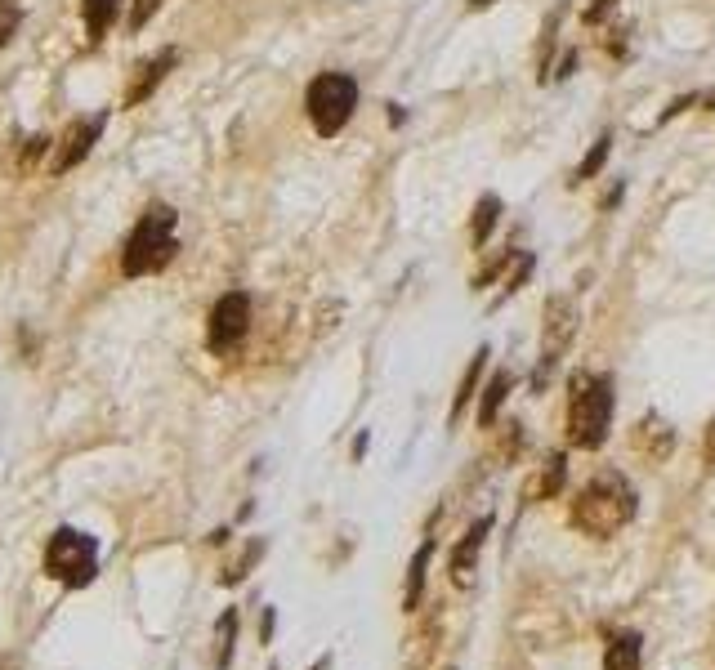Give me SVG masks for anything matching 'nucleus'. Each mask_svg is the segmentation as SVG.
<instances>
[{
    "instance_id": "obj_29",
    "label": "nucleus",
    "mask_w": 715,
    "mask_h": 670,
    "mask_svg": "<svg viewBox=\"0 0 715 670\" xmlns=\"http://www.w3.org/2000/svg\"><path fill=\"white\" fill-rule=\"evenodd\" d=\"M206 541H211V545H228V528H215L211 536H206Z\"/></svg>"
},
{
    "instance_id": "obj_20",
    "label": "nucleus",
    "mask_w": 715,
    "mask_h": 670,
    "mask_svg": "<svg viewBox=\"0 0 715 670\" xmlns=\"http://www.w3.org/2000/svg\"><path fill=\"white\" fill-rule=\"evenodd\" d=\"M497 215H501V197H483L479 206H474V224H470L474 246H483V242H488V233L497 228Z\"/></svg>"
},
{
    "instance_id": "obj_30",
    "label": "nucleus",
    "mask_w": 715,
    "mask_h": 670,
    "mask_svg": "<svg viewBox=\"0 0 715 670\" xmlns=\"http://www.w3.org/2000/svg\"><path fill=\"white\" fill-rule=\"evenodd\" d=\"M362 452H367V434L354 438V461H362Z\"/></svg>"
},
{
    "instance_id": "obj_27",
    "label": "nucleus",
    "mask_w": 715,
    "mask_h": 670,
    "mask_svg": "<svg viewBox=\"0 0 715 670\" xmlns=\"http://www.w3.org/2000/svg\"><path fill=\"white\" fill-rule=\"evenodd\" d=\"M702 461H707L715 469V420L707 425V434H702Z\"/></svg>"
},
{
    "instance_id": "obj_23",
    "label": "nucleus",
    "mask_w": 715,
    "mask_h": 670,
    "mask_svg": "<svg viewBox=\"0 0 715 670\" xmlns=\"http://www.w3.org/2000/svg\"><path fill=\"white\" fill-rule=\"evenodd\" d=\"M18 27H23V9H18L14 0H0V50L18 36Z\"/></svg>"
},
{
    "instance_id": "obj_25",
    "label": "nucleus",
    "mask_w": 715,
    "mask_h": 670,
    "mask_svg": "<svg viewBox=\"0 0 715 670\" xmlns=\"http://www.w3.org/2000/svg\"><path fill=\"white\" fill-rule=\"evenodd\" d=\"M161 9V0H135V5H130V32H143V27H148V18L157 14Z\"/></svg>"
},
{
    "instance_id": "obj_6",
    "label": "nucleus",
    "mask_w": 715,
    "mask_h": 670,
    "mask_svg": "<svg viewBox=\"0 0 715 670\" xmlns=\"http://www.w3.org/2000/svg\"><path fill=\"white\" fill-rule=\"evenodd\" d=\"M251 331V295L246 291H228L215 300L211 309V322H206V344H211L215 358H228L237 353V344L246 340Z\"/></svg>"
},
{
    "instance_id": "obj_32",
    "label": "nucleus",
    "mask_w": 715,
    "mask_h": 670,
    "mask_svg": "<svg viewBox=\"0 0 715 670\" xmlns=\"http://www.w3.org/2000/svg\"><path fill=\"white\" fill-rule=\"evenodd\" d=\"M702 103V108H715V94H707V99H698Z\"/></svg>"
},
{
    "instance_id": "obj_31",
    "label": "nucleus",
    "mask_w": 715,
    "mask_h": 670,
    "mask_svg": "<svg viewBox=\"0 0 715 670\" xmlns=\"http://www.w3.org/2000/svg\"><path fill=\"white\" fill-rule=\"evenodd\" d=\"M488 5H497V0H470V9H488Z\"/></svg>"
},
{
    "instance_id": "obj_15",
    "label": "nucleus",
    "mask_w": 715,
    "mask_h": 670,
    "mask_svg": "<svg viewBox=\"0 0 715 670\" xmlns=\"http://www.w3.org/2000/svg\"><path fill=\"white\" fill-rule=\"evenodd\" d=\"M233 648H237V608H224V617L215 621V670L233 666Z\"/></svg>"
},
{
    "instance_id": "obj_24",
    "label": "nucleus",
    "mask_w": 715,
    "mask_h": 670,
    "mask_svg": "<svg viewBox=\"0 0 715 670\" xmlns=\"http://www.w3.org/2000/svg\"><path fill=\"white\" fill-rule=\"evenodd\" d=\"M519 447H523V425L519 420H505L501 425V461H514Z\"/></svg>"
},
{
    "instance_id": "obj_2",
    "label": "nucleus",
    "mask_w": 715,
    "mask_h": 670,
    "mask_svg": "<svg viewBox=\"0 0 715 670\" xmlns=\"http://www.w3.org/2000/svg\"><path fill=\"white\" fill-rule=\"evenodd\" d=\"M613 425V380L595 371H572L568 376V443L581 452L604 447Z\"/></svg>"
},
{
    "instance_id": "obj_22",
    "label": "nucleus",
    "mask_w": 715,
    "mask_h": 670,
    "mask_svg": "<svg viewBox=\"0 0 715 670\" xmlns=\"http://www.w3.org/2000/svg\"><path fill=\"white\" fill-rule=\"evenodd\" d=\"M50 152H54L50 134H32V139H27V148H23V157H18V170H36L45 157H50Z\"/></svg>"
},
{
    "instance_id": "obj_17",
    "label": "nucleus",
    "mask_w": 715,
    "mask_h": 670,
    "mask_svg": "<svg viewBox=\"0 0 715 670\" xmlns=\"http://www.w3.org/2000/svg\"><path fill=\"white\" fill-rule=\"evenodd\" d=\"M429 554H434V541H425L421 550H416L412 568H407V595H403V608L416 612V603H421V590H425V568H429Z\"/></svg>"
},
{
    "instance_id": "obj_26",
    "label": "nucleus",
    "mask_w": 715,
    "mask_h": 670,
    "mask_svg": "<svg viewBox=\"0 0 715 670\" xmlns=\"http://www.w3.org/2000/svg\"><path fill=\"white\" fill-rule=\"evenodd\" d=\"M613 5H617V0H595V5L586 9V23H590V27H595V23H604V18H608V9H613Z\"/></svg>"
},
{
    "instance_id": "obj_11",
    "label": "nucleus",
    "mask_w": 715,
    "mask_h": 670,
    "mask_svg": "<svg viewBox=\"0 0 715 670\" xmlns=\"http://www.w3.org/2000/svg\"><path fill=\"white\" fill-rule=\"evenodd\" d=\"M179 63V50L170 45V50H161V54H152V59H143L135 67V81H130V90H126V108H139V103H148L152 99V90H157L161 81H166V72Z\"/></svg>"
},
{
    "instance_id": "obj_8",
    "label": "nucleus",
    "mask_w": 715,
    "mask_h": 670,
    "mask_svg": "<svg viewBox=\"0 0 715 670\" xmlns=\"http://www.w3.org/2000/svg\"><path fill=\"white\" fill-rule=\"evenodd\" d=\"M103 126H108V112H94V117H81L72 121L68 130H63V139H54V161H50V175H68L76 170L85 157L94 152V143H99Z\"/></svg>"
},
{
    "instance_id": "obj_7",
    "label": "nucleus",
    "mask_w": 715,
    "mask_h": 670,
    "mask_svg": "<svg viewBox=\"0 0 715 670\" xmlns=\"http://www.w3.org/2000/svg\"><path fill=\"white\" fill-rule=\"evenodd\" d=\"M572 335H577V304L568 295H550L546 300V327H541V362H537V389L550 385L555 362L568 353Z\"/></svg>"
},
{
    "instance_id": "obj_9",
    "label": "nucleus",
    "mask_w": 715,
    "mask_h": 670,
    "mask_svg": "<svg viewBox=\"0 0 715 670\" xmlns=\"http://www.w3.org/2000/svg\"><path fill=\"white\" fill-rule=\"evenodd\" d=\"M488 532H492V519H479V523H470V532H465L461 541H456L452 563H447L452 586H461V590L474 586V568H479V554H483V545H488Z\"/></svg>"
},
{
    "instance_id": "obj_19",
    "label": "nucleus",
    "mask_w": 715,
    "mask_h": 670,
    "mask_svg": "<svg viewBox=\"0 0 715 670\" xmlns=\"http://www.w3.org/2000/svg\"><path fill=\"white\" fill-rule=\"evenodd\" d=\"M264 550H269V541H264V536H255V541L242 550V559H237L233 568H224V572H219V581H224V586H237V581H246V577H251V568H255V563L264 559Z\"/></svg>"
},
{
    "instance_id": "obj_28",
    "label": "nucleus",
    "mask_w": 715,
    "mask_h": 670,
    "mask_svg": "<svg viewBox=\"0 0 715 670\" xmlns=\"http://www.w3.org/2000/svg\"><path fill=\"white\" fill-rule=\"evenodd\" d=\"M273 626H278V612H273V608H264V626H260V639H264V644L273 639Z\"/></svg>"
},
{
    "instance_id": "obj_3",
    "label": "nucleus",
    "mask_w": 715,
    "mask_h": 670,
    "mask_svg": "<svg viewBox=\"0 0 715 670\" xmlns=\"http://www.w3.org/2000/svg\"><path fill=\"white\" fill-rule=\"evenodd\" d=\"M175 224H179V215H175V206H166V201H157V206L143 210L135 233L126 237V251H121V273H126V277L161 273V268L179 255Z\"/></svg>"
},
{
    "instance_id": "obj_14",
    "label": "nucleus",
    "mask_w": 715,
    "mask_h": 670,
    "mask_svg": "<svg viewBox=\"0 0 715 670\" xmlns=\"http://www.w3.org/2000/svg\"><path fill=\"white\" fill-rule=\"evenodd\" d=\"M510 385H514V376H510V371H497V376L488 380V389L479 394V425H483V429H492V425H497L501 402H505V394H510Z\"/></svg>"
},
{
    "instance_id": "obj_1",
    "label": "nucleus",
    "mask_w": 715,
    "mask_h": 670,
    "mask_svg": "<svg viewBox=\"0 0 715 670\" xmlns=\"http://www.w3.org/2000/svg\"><path fill=\"white\" fill-rule=\"evenodd\" d=\"M635 519V487L622 469H599L572 501V528L586 536H617Z\"/></svg>"
},
{
    "instance_id": "obj_5",
    "label": "nucleus",
    "mask_w": 715,
    "mask_h": 670,
    "mask_svg": "<svg viewBox=\"0 0 715 670\" xmlns=\"http://www.w3.org/2000/svg\"><path fill=\"white\" fill-rule=\"evenodd\" d=\"M358 108V81L345 72H322L309 81V94H304V112H309L313 130L322 134V139H331V134H340L349 126V117H354Z\"/></svg>"
},
{
    "instance_id": "obj_10",
    "label": "nucleus",
    "mask_w": 715,
    "mask_h": 670,
    "mask_svg": "<svg viewBox=\"0 0 715 670\" xmlns=\"http://www.w3.org/2000/svg\"><path fill=\"white\" fill-rule=\"evenodd\" d=\"M564 478H568V461H564V452H546V456H541V465L532 469L528 478H523V492H519V501H523V505L550 501V496H559V487H564Z\"/></svg>"
},
{
    "instance_id": "obj_16",
    "label": "nucleus",
    "mask_w": 715,
    "mask_h": 670,
    "mask_svg": "<svg viewBox=\"0 0 715 670\" xmlns=\"http://www.w3.org/2000/svg\"><path fill=\"white\" fill-rule=\"evenodd\" d=\"M604 670H640V635H617L604 653Z\"/></svg>"
},
{
    "instance_id": "obj_13",
    "label": "nucleus",
    "mask_w": 715,
    "mask_h": 670,
    "mask_svg": "<svg viewBox=\"0 0 715 670\" xmlns=\"http://www.w3.org/2000/svg\"><path fill=\"white\" fill-rule=\"evenodd\" d=\"M117 5L121 0H81V18H85V36L90 45H99L108 36V27L117 23Z\"/></svg>"
},
{
    "instance_id": "obj_21",
    "label": "nucleus",
    "mask_w": 715,
    "mask_h": 670,
    "mask_svg": "<svg viewBox=\"0 0 715 670\" xmlns=\"http://www.w3.org/2000/svg\"><path fill=\"white\" fill-rule=\"evenodd\" d=\"M608 152H613V139H608V134H604V139H599L595 148L586 152V161H581V166H577V175H572V184H586V179H595V175H599V166H604V161H608Z\"/></svg>"
},
{
    "instance_id": "obj_18",
    "label": "nucleus",
    "mask_w": 715,
    "mask_h": 670,
    "mask_svg": "<svg viewBox=\"0 0 715 670\" xmlns=\"http://www.w3.org/2000/svg\"><path fill=\"white\" fill-rule=\"evenodd\" d=\"M483 362H488V349H479L470 358V371L461 376V389H456V398H452V420H461V411L470 407V398L479 394V376H483Z\"/></svg>"
},
{
    "instance_id": "obj_12",
    "label": "nucleus",
    "mask_w": 715,
    "mask_h": 670,
    "mask_svg": "<svg viewBox=\"0 0 715 670\" xmlns=\"http://www.w3.org/2000/svg\"><path fill=\"white\" fill-rule=\"evenodd\" d=\"M635 452H640L644 461L662 465L666 456L675 452V429H671V420H662V416H644L640 425H635Z\"/></svg>"
},
{
    "instance_id": "obj_33",
    "label": "nucleus",
    "mask_w": 715,
    "mask_h": 670,
    "mask_svg": "<svg viewBox=\"0 0 715 670\" xmlns=\"http://www.w3.org/2000/svg\"><path fill=\"white\" fill-rule=\"evenodd\" d=\"M313 670H327V662H318V666H313Z\"/></svg>"
},
{
    "instance_id": "obj_4",
    "label": "nucleus",
    "mask_w": 715,
    "mask_h": 670,
    "mask_svg": "<svg viewBox=\"0 0 715 670\" xmlns=\"http://www.w3.org/2000/svg\"><path fill=\"white\" fill-rule=\"evenodd\" d=\"M45 577L59 581L63 590H81L99 577V541L81 528H54L45 541Z\"/></svg>"
}]
</instances>
